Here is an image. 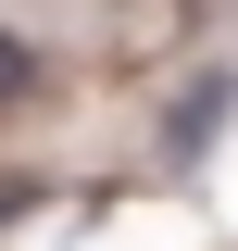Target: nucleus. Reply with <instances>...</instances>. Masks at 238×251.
I'll list each match as a JSON object with an SVG mask.
<instances>
[{
	"label": "nucleus",
	"instance_id": "f03ea898",
	"mask_svg": "<svg viewBox=\"0 0 238 251\" xmlns=\"http://www.w3.org/2000/svg\"><path fill=\"white\" fill-rule=\"evenodd\" d=\"M13 75H25V50H13V38H0V88H13Z\"/></svg>",
	"mask_w": 238,
	"mask_h": 251
},
{
	"label": "nucleus",
	"instance_id": "f257e3e1",
	"mask_svg": "<svg viewBox=\"0 0 238 251\" xmlns=\"http://www.w3.org/2000/svg\"><path fill=\"white\" fill-rule=\"evenodd\" d=\"M213 126H226V75H201V88L176 100V163H188V151H213Z\"/></svg>",
	"mask_w": 238,
	"mask_h": 251
},
{
	"label": "nucleus",
	"instance_id": "7ed1b4c3",
	"mask_svg": "<svg viewBox=\"0 0 238 251\" xmlns=\"http://www.w3.org/2000/svg\"><path fill=\"white\" fill-rule=\"evenodd\" d=\"M0 214H13V201H0Z\"/></svg>",
	"mask_w": 238,
	"mask_h": 251
}]
</instances>
